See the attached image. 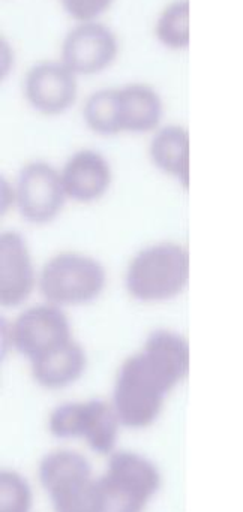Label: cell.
I'll list each match as a JSON object with an SVG mask.
<instances>
[{"instance_id":"5b68a950","label":"cell","mask_w":243,"mask_h":512,"mask_svg":"<svg viewBox=\"0 0 243 512\" xmlns=\"http://www.w3.org/2000/svg\"><path fill=\"white\" fill-rule=\"evenodd\" d=\"M39 289L47 303L77 306L95 300L105 286V271L96 259L81 254L51 258L39 274Z\"/></svg>"},{"instance_id":"9c48e42d","label":"cell","mask_w":243,"mask_h":512,"mask_svg":"<svg viewBox=\"0 0 243 512\" xmlns=\"http://www.w3.org/2000/svg\"><path fill=\"white\" fill-rule=\"evenodd\" d=\"M117 54L116 36L102 24L81 23L66 36L63 65L75 75H93L111 65Z\"/></svg>"},{"instance_id":"3957f363","label":"cell","mask_w":243,"mask_h":512,"mask_svg":"<svg viewBox=\"0 0 243 512\" xmlns=\"http://www.w3.org/2000/svg\"><path fill=\"white\" fill-rule=\"evenodd\" d=\"M42 486L56 512H104L98 480L89 462L72 451L48 454L39 466Z\"/></svg>"},{"instance_id":"7c38bea8","label":"cell","mask_w":243,"mask_h":512,"mask_svg":"<svg viewBox=\"0 0 243 512\" xmlns=\"http://www.w3.org/2000/svg\"><path fill=\"white\" fill-rule=\"evenodd\" d=\"M60 176L66 197L78 203H92L110 188L111 168L101 153L80 150L69 158Z\"/></svg>"},{"instance_id":"277c9868","label":"cell","mask_w":243,"mask_h":512,"mask_svg":"<svg viewBox=\"0 0 243 512\" xmlns=\"http://www.w3.org/2000/svg\"><path fill=\"white\" fill-rule=\"evenodd\" d=\"M104 512H141L158 492L155 466L134 453H116L98 480Z\"/></svg>"},{"instance_id":"ba28073f","label":"cell","mask_w":243,"mask_h":512,"mask_svg":"<svg viewBox=\"0 0 243 512\" xmlns=\"http://www.w3.org/2000/svg\"><path fill=\"white\" fill-rule=\"evenodd\" d=\"M62 176L45 162L26 165L15 186V203L21 215L32 224H47L65 206Z\"/></svg>"},{"instance_id":"ffe728a7","label":"cell","mask_w":243,"mask_h":512,"mask_svg":"<svg viewBox=\"0 0 243 512\" xmlns=\"http://www.w3.org/2000/svg\"><path fill=\"white\" fill-rule=\"evenodd\" d=\"M15 203V189L9 186V183H2V209L8 210V207Z\"/></svg>"},{"instance_id":"5bb4252c","label":"cell","mask_w":243,"mask_h":512,"mask_svg":"<svg viewBox=\"0 0 243 512\" xmlns=\"http://www.w3.org/2000/svg\"><path fill=\"white\" fill-rule=\"evenodd\" d=\"M30 364H32L33 378L42 387L63 388L83 375L86 369V354L83 348L72 339L60 348L30 361Z\"/></svg>"},{"instance_id":"2e32d148","label":"cell","mask_w":243,"mask_h":512,"mask_svg":"<svg viewBox=\"0 0 243 512\" xmlns=\"http://www.w3.org/2000/svg\"><path fill=\"white\" fill-rule=\"evenodd\" d=\"M84 120L99 135H116L120 132L117 90L93 93L84 107Z\"/></svg>"},{"instance_id":"8992f818","label":"cell","mask_w":243,"mask_h":512,"mask_svg":"<svg viewBox=\"0 0 243 512\" xmlns=\"http://www.w3.org/2000/svg\"><path fill=\"white\" fill-rule=\"evenodd\" d=\"M48 424L57 438H83L96 453L108 454L116 445L120 421L113 405L90 400L59 406Z\"/></svg>"},{"instance_id":"52a82bcc","label":"cell","mask_w":243,"mask_h":512,"mask_svg":"<svg viewBox=\"0 0 243 512\" xmlns=\"http://www.w3.org/2000/svg\"><path fill=\"white\" fill-rule=\"evenodd\" d=\"M6 342L20 354L36 360L72 340L65 313L56 304L45 303L24 310L6 331Z\"/></svg>"},{"instance_id":"e0dca14e","label":"cell","mask_w":243,"mask_h":512,"mask_svg":"<svg viewBox=\"0 0 243 512\" xmlns=\"http://www.w3.org/2000/svg\"><path fill=\"white\" fill-rule=\"evenodd\" d=\"M156 36L168 48L180 50L189 42V3L177 0L164 9L156 23Z\"/></svg>"},{"instance_id":"ac0fdd59","label":"cell","mask_w":243,"mask_h":512,"mask_svg":"<svg viewBox=\"0 0 243 512\" xmlns=\"http://www.w3.org/2000/svg\"><path fill=\"white\" fill-rule=\"evenodd\" d=\"M0 512H27L29 511L32 495L29 486L23 478L14 472H3L0 481Z\"/></svg>"},{"instance_id":"8fae6325","label":"cell","mask_w":243,"mask_h":512,"mask_svg":"<svg viewBox=\"0 0 243 512\" xmlns=\"http://www.w3.org/2000/svg\"><path fill=\"white\" fill-rule=\"evenodd\" d=\"M36 276L29 249L17 233L0 237V303L20 306L35 288Z\"/></svg>"},{"instance_id":"d6986e66","label":"cell","mask_w":243,"mask_h":512,"mask_svg":"<svg viewBox=\"0 0 243 512\" xmlns=\"http://www.w3.org/2000/svg\"><path fill=\"white\" fill-rule=\"evenodd\" d=\"M113 0H62L63 8L80 23H90L110 8Z\"/></svg>"},{"instance_id":"4fadbf2b","label":"cell","mask_w":243,"mask_h":512,"mask_svg":"<svg viewBox=\"0 0 243 512\" xmlns=\"http://www.w3.org/2000/svg\"><path fill=\"white\" fill-rule=\"evenodd\" d=\"M120 132H149L161 122L162 102L152 87L144 84L117 89Z\"/></svg>"},{"instance_id":"9a60e30c","label":"cell","mask_w":243,"mask_h":512,"mask_svg":"<svg viewBox=\"0 0 243 512\" xmlns=\"http://www.w3.org/2000/svg\"><path fill=\"white\" fill-rule=\"evenodd\" d=\"M153 164L168 176L189 185V135L182 126H165L159 129L150 144Z\"/></svg>"},{"instance_id":"30bf717a","label":"cell","mask_w":243,"mask_h":512,"mask_svg":"<svg viewBox=\"0 0 243 512\" xmlns=\"http://www.w3.org/2000/svg\"><path fill=\"white\" fill-rule=\"evenodd\" d=\"M24 93L39 113L48 116L65 113L77 98L75 74L63 63H41L27 74Z\"/></svg>"},{"instance_id":"7a4b0ae2","label":"cell","mask_w":243,"mask_h":512,"mask_svg":"<svg viewBox=\"0 0 243 512\" xmlns=\"http://www.w3.org/2000/svg\"><path fill=\"white\" fill-rule=\"evenodd\" d=\"M189 255L176 243H159L135 255L126 271V288L143 303L170 300L185 289Z\"/></svg>"},{"instance_id":"6da1fadb","label":"cell","mask_w":243,"mask_h":512,"mask_svg":"<svg viewBox=\"0 0 243 512\" xmlns=\"http://www.w3.org/2000/svg\"><path fill=\"white\" fill-rule=\"evenodd\" d=\"M189 345L174 331L158 330L120 366L113 408L120 424L141 429L158 418L165 396L188 375Z\"/></svg>"}]
</instances>
